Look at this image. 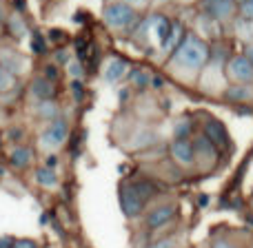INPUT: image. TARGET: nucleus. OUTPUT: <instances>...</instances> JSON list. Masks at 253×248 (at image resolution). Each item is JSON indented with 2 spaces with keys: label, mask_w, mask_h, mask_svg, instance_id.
Listing matches in <instances>:
<instances>
[{
  "label": "nucleus",
  "mask_w": 253,
  "mask_h": 248,
  "mask_svg": "<svg viewBox=\"0 0 253 248\" xmlns=\"http://www.w3.org/2000/svg\"><path fill=\"white\" fill-rule=\"evenodd\" d=\"M156 195V186L151 182H125L120 186V209H123L125 217L133 219L147 211L149 200Z\"/></svg>",
  "instance_id": "f257e3e1"
},
{
  "label": "nucleus",
  "mask_w": 253,
  "mask_h": 248,
  "mask_svg": "<svg viewBox=\"0 0 253 248\" xmlns=\"http://www.w3.org/2000/svg\"><path fill=\"white\" fill-rule=\"evenodd\" d=\"M209 56H211L209 44H207L202 38H198V35L189 34V35H184V38L180 40V44L175 47L173 62L180 67H184V69L196 71V69H202V67L207 65Z\"/></svg>",
  "instance_id": "f03ea898"
},
{
  "label": "nucleus",
  "mask_w": 253,
  "mask_h": 248,
  "mask_svg": "<svg viewBox=\"0 0 253 248\" xmlns=\"http://www.w3.org/2000/svg\"><path fill=\"white\" fill-rule=\"evenodd\" d=\"M67 138H69V126H67V122L62 118H56L40 133L38 144H40V148L51 153V151H58V148L67 142Z\"/></svg>",
  "instance_id": "7ed1b4c3"
},
{
  "label": "nucleus",
  "mask_w": 253,
  "mask_h": 248,
  "mask_svg": "<svg viewBox=\"0 0 253 248\" xmlns=\"http://www.w3.org/2000/svg\"><path fill=\"white\" fill-rule=\"evenodd\" d=\"M135 20V9L126 2H111L105 9V22L111 29H126Z\"/></svg>",
  "instance_id": "20e7f679"
},
{
  "label": "nucleus",
  "mask_w": 253,
  "mask_h": 248,
  "mask_svg": "<svg viewBox=\"0 0 253 248\" xmlns=\"http://www.w3.org/2000/svg\"><path fill=\"white\" fill-rule=\"evenodd\" d=\"M178 215V206L175 204H160L153 206L151 211H147L144 215V226L147 231H162L167 224H171Z\"/></svg>",
  "instance_id": "39448f33"
},
{
  "label": "nucleus",
  "mask_w": 253,
  "mask_h": 248,
  "mask_svg": "<svg viewBox=\"0 0 253 248\" xmlns=\"http://www.w3.org/2000/svg\"><path fill=\"white\" fill-rule=\"evenodd\" d=\"M227 73H229V78H231L236 84L251 82V80H253V65L247 60V56H236V58H231V60H229Z\"/></svg>",
  "instance_id": "423d86ee"
},
{
  "label": "nucleus",
  "mask_w": 253,
  "mask_h": 248,
  "mask_svg": "<svg viewBox=\"0 0 253 248\" xmlns=\"http://www.w3.org/2000/svg\"><path fill=\"white\" fill-rule=\"evenodd\" d=\"M205 138L209 140L215 148H222V151L231 148V138H229L224 124L218 122V120H207L205 122Z\"/></svg>",
  "instance_id": "0eeeda50"
},
{
  "label": "nucleus",
  "mask_w": 253,
  "mask_h": 248,
  "mask_svg": "<svg viewBox=\"0 0 253 248\" xmlns=\"http://www.w3.org/2000/svg\"><path fill=\"white\" fill-rule=\"evenodd\" d=\"M202 7L213 20H227L236 13V0H202Z\"/></svg>",
  "instance_id": "6e6552de"
},
{
  "label": "nucleus",
  "mask_w": 253,
  "mask_h": 248,
  "mask_svg": "<svg viewBox=\"0 0 253 248\" xmlns=\"http://www.w3.org/2000/svg\"><path fill=\"white\" fill-rule=\"evenodd\" d=\"M0 67H4L13 75H22L27 71V58L13 49H0Z\"/></svg>",
  "instance_id": "1a4fd4ad"
},
{
  "label": "nucleus",
  "mask_w": 253,
  "mask_h": 248,
  "mask_svg": "<svg viewBox=\"0 0 253 248\" xmlns=\"http://www.w3.org/2000/svg\"><path fill=\"white\" fill-rule=\"evenodd\" d=\"M171 157L178 162L180 166L189 169V166L196 164V153H193V144L189 140H175L171 144Z\"/></svg>",
  "instance_id": "9d476101"
},
{
  "label": "nucleus",
  "mask_w": 253,
  "mask_h": 248,
  "mask_svg": "<svg viewBox=\"0 0 253 248\" xmlns=\"http://www.w3.org/2000/svg\"><path fill=\"white\" fill-rule=\"evenodd\" d=\"M126 71H129V62L125 58H111V60H107L102 75H105L107 82H118L126 75Z\"/></svg>",
  "instance_id": "9b49d317"
},
{
  "label": "nucleus",
  "mask_w": 253,
  "mask_h": 248,
  "mask_svg": "<svg viewBox=\"0 0 253 248\" xmlns=\"http://www.w3.org/2000/svg\"><path fill=\"white\" fill-rule=\"evenodd\" d=\"M149 27H151V31H153V38H156L158 47L162 49L167 44V38H169V34H171V22L167 20L165 16H153L151 22H149Z\"/></svg>",
  "instance_id": "f8f14e48"
},
{
  "label": "nucleus",
  "mask_w": 253,
  "mask_h": 248,
  "mask_svg": "<svg viewBox=\"0 0 253 248\" xmlns=\"http://www.w3.org/2000/svg\"><path fill=\"white\" fill-rule=\"evenodd\" d=\"M193 153H196V160H202V157H205V160H209L211 164H213L215 162V157H218V148L213 146V144L209 142V140L205 138V135H198L196 140H193Z\"/></svg>",
  "instance_id": "ddd939ff"
},
{
  "label": "nucleus",
  "mask_w": 253,
  "mask_h": 248,
  "mask_svg": "<svg viewBox=\"0 0 253 248\" xmlns=\"http://www.w3.org/2000/svg\"><path fill=\"white\" fill-rule=\"evenodd\" d=\"M34 179L38 186L47 188V191H53V188H58V184H60V179H58L56 171L49 169V166H38L34 173Z\"/></svg>",
  "instance_id": "4468645a"
},
{
  "label": "nucleus",
  "mask_w": 253,
  "mask_h": 248,
  "mask_svg": "<svg viewBox=\"0 0 253 248\" xmlns=\"http://www.w3.org/2000/svg\"><path fill=\"white\" fill-rule=\"evenodd\" d=\"M9 162H11L13 169L22 171V169H29L31 162H34V151L29 146H16L9 155Z\"/></svg>",
  "instance_id": "2eb2a0df"
},
{
  "label": "nucleus",
  "mask_w": 253,
  "mask_h": 248,
  "mask_svg": "<svg viewBox=\"0 0 253 248\" xmlns=\"http://www.w3.org/2000/svg\"><path fill=\"white\" fill-rule=\"evenodd\" d=\"M31 93H34L36 98H40L42 102H47L56 96V87H53V82L49 78H36L34 82H31Z\"/></svg>",
  "instance_id": "dca6fc26"
},
{
  "label": "nucleus",
  "mask_w": 253,
  "mask_h": 248,
  "mask_svg": "<svg viewBox=\"0 0 253 248\" xmlns=\"http://www.w3.org/2000/svg\"><path fill=\"white\" fill-rule=\"evenodd\" d=\"M227 98L233 102H249L253 98V91L249 84H233L227 89Z\"/></svg>",
  "instance_id": "f3484780"
},
{
  "label": "nucleus",
  "mask_w": 253,
  "mask_h": 248,
  "mask_svg": "<svg viewBox=\"0 0 253 248\" xmlns=\"http://www.w3.org/2000/svg\"><path fill=\"white\" fill-rule=\"evenodd\" d=\"M16 89V75L9 73L4 67H0V93H7Z\"/></svg>",
  "instance_id": "a211bd4d"
},
{
  "label": "nucleus",
  "mask_w": 253,
  "mask_h": 248,
  "mask_svg": "<svg viewBox=\"0 0 253 248\" xmlns=\"http://www.w3.org/2000/svg\"><path fill=\"white\" fill-rule=\"evenodd\" d=\"M9 29H11V35L13 38H22V35L27 34V27H25V22H22V18L20 16H9Z\"/></svg>",
  "instance_id": "6ab92c4d"
},
{
  "label": "nucleus",
  "mask_w": 253,
  "mask_h": 248,
  "mask_svg": "<svg viewBox=\"0 0 253 248\" xmlns=\"http://www.w3.org/2000/svg\"><path fill=\"white\" fill-rule=\"evenodd\" d=\"M180 34H182V27H180V25H171V34H169V38H167V44L162 47V51L178 47L180 40H182V38H180Z\"/></svg>",
  "instance_id": "aec40b11"
},
{
  "label": "nucleus",
  "mask_w": 253,
  "mask_h": 248,
  "mask_svg": "<svg viewBox=\"0 0 253 248\" xmlns=\"http://www.w3.org/2000/svg\"><path fill=\"white\" fill-rule=\"evenodd\" d=\"M209 248H240L238 242H233L231 237H224V235H215L211 237V244Z\"/></svg>",
  "instance_id": "412c9836"
},
{
  "label": "nucleus",
  "mask_w": 253,
  "mask_h": 248,
  "mask_svg": "<svg viewBox=\"0 0 253 248\" xmlns=\"http://www.w3.org/2000/svg\"><path fill=\"white\" fill-rule=\"evenodd\" d=\"M147 248H180V246H178V240L173 235H169V237H160V240L151 242Z\"/></svg>",
  "instance_id": "4be33fe9"
},
{
  "label": "nucleus",
  "mask_w": 253,
  "mask_h": 248,
  "mask_svg": "<svg viewBox=\"0 0 253 248\" xmlns=\"http://www.w3.org/2000/svg\"><path fill=\"white\" fill-rule=\"evenodd\" d=\"M11 248H42L38 240H31V237H20V240L13 242Z\"/></svg>",
  "instance_id": "5701e85b"
},
{
  "label": "nucleus",
  "mask_w": 253,
  "mask_h": 248,
  "mask_svg": "<svg viewBox=\"0 0 253 248\" xmlns=\"http://www.w3.org/2000/svg\"><path fill=\"white\" fill-rule=\"evenodd\" d=\"M240 13L245 20H253V0H240Z\"/></svg>",
  "instance_id": "b1692460"
},
{
  "label": "nucleus",
  "mask_w": 253,
  "mask_h": 248,
  "mask_svg": "<svg viewBox=\"0 0 253 248\" xmlns=\"http://www.w3.org/2000/svg\"><path fill=\"white\" fill-rule=\"evenodd\" d=\"M69 73L74 75V78H80V75H83V67H80V62H69Z\"/></svg>",
  "instance_id": "393cba45"
},
{
  "label": "nucleus",
  "mask_w": 253,
  "mask_h": 248,
  "mask_svg": "<svg viewBox=\"0 0 253 248\" xmlns=\"http://www.w3.org/2000/svg\"><path fill=\"white\" fill-rule=\"evenodd\" d=\"M13 237H9V235H0V248H11L13 246Z\"/></svg>",
  "instance_id": "a878e982"
},
{
  "label": "nucleus",
  "mask_w": 253,
  "mask_h": 248,
  "mask_svg": "<svg viewBox=\"0 0 253 248\" xmlns=\"http://www.w3.org/2000/svg\"><path fill=\"white\" fill-rule=\"evenodd\" d=\"M133 82L138 84V87H142V84L149 82V75H142V73H133Z\"/></svg>",
  "instance_id": "bb28decb"
},
{
  "label": "nucleus",
  "mask_w": 253,
  "mask_h": 248,
  "mask_svg": "<svg viewBox=\"0 0 253 248\" xmlns=\"http://www.w3.org/2000/svg\"><path fill=\"white\" fill-rule=\"evenodd\" d=\"M123 2H126V4H129V7H144V4H147L149 2V0H123Z\"/></svg>",
  "instance_id": "cd10ccee"
},
{
  "label": "nucleus",
  "mask_w": 253,
  "mask_h": 248,
  "mask_svg": "<svg viewBox=\"0 0 253 248\" xmlns=\"http://www.w3.org/2000/svg\"><path fill=\"white\" fill-rule=\"evenodd\" d=\"M7 20V9H4V2L0 0V22Z\"/></svg>",
  "instance_id": "c85d7f7f"
},
{
  "label": "nucleus",
  "mask_w": 253,
  "mask_h": 248,
  "mask_svg": "<svg viewBox=\"0 0 253 248\" xmlns=\"http://www.w3.org/2000/svg\"><path fill=\"white\" fill-rule=\"evenodd\" d=\"M245 56H247V60H249L251 65H253V44H249V47H247V53H245Z\"/></svg>",
  "instance_id": "c756f323"
},
{
  "label": "nucleus",
  "mask_w": 253,
  "mask_h": 248,
  "mask_svg": "<svg viewBox=\"0 0 253 248\" xmlns=\"http://www.w3.org/2000/svg\"><path fill=\"white\" fill-rule=\"evenodd\" d=\"M162 2H165V0H162Z\"/></svg>",
  "instance_id": "7c9ffc66"
}]
</instances>
